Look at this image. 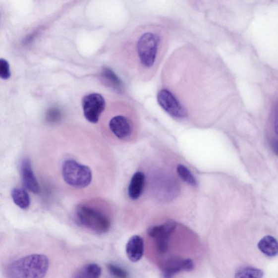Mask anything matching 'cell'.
Masks as SVG:
<instances>
[{"label": "cell", "mask_w": 278, "mask_h": 278, "mask_svg": "<svg viewBox=\"0 0 278 278\" xmlns=\"http://www.w3.org/2000/svg\"><path fill=\"white\" fill-rule=\"evenodd\" d=\"M97 143L84 135H70V151L60 164L64 184L76 194H92L101 188L102 169L107 166Z\"/></svg>", "instance_id": "6da1fadb"}, {"label": "cell", "mask_w": 278, "mask_h": 278, "mask_svg": "<svg viewBox=\"0 0 278 278\" xmlns=\"http://www.w3.org/2000/svg\"><path fill=\"white\" fill-rule=\"evenodd\" d=\"M166 36L160 28H153L142 33L136 43V53L142 69L150 73L160 65L167 49Z\"/></svg>", "instance_id": "7a4b0ae2"}, {"label": "cell", "mask_w": 278, "mask_h": 278, "mask_svg": "<svg viewBox=\"0 0 278 278\" xmlns=\"http://www.w3.org/2000/svg\"><path fill=\"white\" fill-rule=\"evenodd\" d=\"M109 209V206L102 201L82 202L75 209V219L77 223L83 227L97 234H105L111 226Z\"/></svg>", "instance_id": "3957f363"}, {"label": "cell", "mask_w": 278, "mask_h": 278, "mask_svg": "<svg viewBox=\"0 0 278 278\" xmlns=\"http://www.w3.org/2000/svg\"><path fill=\"white\" fill-rule=\"evenodd\" d=\"M49 268V260L43 254H32L16 260L6 270L8 278H44Z\"/></svg>", "instance_id": "277c9868"}, {"label": "cell", "mask_w": 278, "mask_h": 278, "mask_svg": "<svg viewBox=\"0 0 278 278\" xmlns=\"http://www.w3.org/2000/svg\"><path fill=\"white\" fill-rule=\"evenodd\" d=\"M107 126L112 137L119 141H131L137 133V128L131 117L122 112L111 114Z\"/></svg>", "instance_id": "5b68a950"}, {"label": "cell", "mask_w": 278, "mask_h": 278, "mask_svg": "<svg viewBox=\"0 0 278 278\" xmlns=\"http://www.w3.org/2000/svg\"><path fill=\"white\" fill-rule=\"evenodd\" d=\"M83 114L86 120L97 123L106 109V103L103 96L98 93L85 96L82 101Z\"/></svg>", "instance_id": "8992f818"}, {"label": "cell", "mask_w": 278, "mask_h": 278, "mask_svg": "<svg viewBox=\"0 0 278 278\" xmlns=\"http://www.w3.org/2000/svg\"><path fill=\"white\" fill-rule=\"evenodd\" d=\"M195 268V264L190 259L172 258L167 261L162 267L163 278H173L180 272H190Z\"/></svg>", "instance_id": "52a82bcc"}, {"label": "cell", "mask_w": 278, "mask_h": 278, "mask_svg": "<svg viewBox=\"0 0 278 278\" xmlns=\"http://www.w3.org/2000/svg\"><path fill=\"white\" fill-rule=\"evenodd\" d=\"M146 178L143 172L137 171L134 173L128 188V195L130 200L137 201L143 195L146 185Z\"/></svg>", "instance_id": "ba28073f"}, {"label": "cell", "mask_w": 278, "mask_h": 278, "mask_svg": "<svg viewBox=\"0 0 278 278\" xmlns=\"http://www.w3.org/2000/svg\"><path fill=\"white\" fill-rule=\"evenodd\" d=\"M177 227V223L173 221H168L166 223L153 225L147 229V234L155 239L158 240H169V237L175 231Z\"/></svg>", "instance_id": "9c48e42d"}, {"label": "cell", "mask_w": 278, "mask_h": 278, "mask_svg": "<svg viewBox=\"0 0 278 278\" xmlns=\"http://www.w3.org/2000/svg\"><path fill=\"white\" fill-rule=\"evenodd\" d=\"M21 173L22 181L26 188L34 194L40 192V188L37 180L33 172L29 160H24L21 164Z\"/></svg>", "instance_id": "30bf717a"}, {"label": "cell", "mask_w": 278, "mask_h": 278, "mask_svg": "<svg viewBox=\"0 0 278 278\" xmlns=\"http://www.w3.org/2000/svg\"><path fill=\"white\" fill-rule=\"evenodd\" d=\"M128 259L133 263H137L143 257L144 243L143 238L134 235L130 238L126 247Z\"/></svg>", "instance_id": "8fae6325"}, {"label": "cell", "mask_w": 278, "mask_h": 278, "mask_svg": "<svg viewBox=\"0 0 278 278\" xmlns=\"http://www.w3.org/2000/svg\"><path fill=\"white\" fill-rule=\"evenodd\" d=\"M258 247L267 257H274L278 254V242L273 236L268 235L264 237L258 243Z\"/></svg>", "instance_id": "7c38bea8"}, {"label": "cell", "mask_w": 278, "mask_h": 278, "mask_svg": "<svg viewBox=\"0 0 278 278\" xmlns=\"http://www.w3.org/2000/svg\"><path fill=\"white\" fill-rule=\"evenodd\" d=\"M102 274L101 267L96 264H89L78 270L72 278H99Z\"/></svg>", "instance_id": "4fadbf2b"}, {"label": "cell", "mask_w": 278, "mask_h": 278, "mask_svg": "<svg viewBox=\"0 0 278 278\" xmlns=\"http://www.w3.org/2000/svg\"><path fill=\"white\" fill-rule=\"evenodd\" d=\"M12 197L16 205L21 209H27L30 205L29 195L24 189H14L12 192Z\"/></svg>", "instance_id": "5bb4252c"}, {"label": "cell", "mask_w": 278, "mask_h": 278, "mask_svg": "<svg viewBox=\"0 0 278 278\" xmlns=\"http://www.w3.org/2000/svg\"><path fill=\"white\" fill-rule=\"evenodd\" d=\"M264 272L253 267H242L236 272L235 278H263Z\"/></svg>", "instance_id": "9a60e30c"}, {"label": "cell", "mask_w": 278, "mask_h": 278, "mask_svg": "<svg viewBox=\"0 0 278 278\" xmlns=\"http://www.w3.org/2000/svg\"><path fill=\"white\" fill-rule=\"evenodd\" d=\"M102 77L105 79L107 84L111 87L116 90H121L122 89V83L120 79L115 75V73L109 68H106L102 71Z\"/></svg>", "instance_id": "2e32d148"}, {"label": "cell", "mask_w": 278, "mask_h": 278, "mask_svg": "<svg viewBox=\"0 0 278 278\" xmlns=\"http://www.w3.org/2000/svg\"><path fill=\"white\" fill-rule=\"evenodd\" d=\"M177 172L179 177L185 182L189 185L196 187L198 185L197 181L188 167L183 165H178L177 167Z\"/></svg>", "instance_id": "e0dca14e"}, {"label": "cell", "mask_w": 278, "mask_h": 278, "mask_svg": "<svg viewBox=\"0 0 278 278\" xmlns=\"http://www.w3.org/2000/svg\"><path fill=\"white\" fill-rule=\"evenodd\" d=\"M61 111L58 108L53 107L49 109L46 113V120L50 123H56L60 120Z\"/></svg>", "instance_id": "ac0fdd59"}, {"label": "cell", "mask_w": 278, "mask_h": 278, "mask_svg": "<svg viewBox=\"0 0 278 278\" xmlns=\"http://www.w3.org/2000/svg\"><path fill=\"white\" fill-rule=\"evenodd\" d=\"M111 274L116 278H128L127 271L118 266L113 264L108 265Z\"/></svg>", "instance_id": "d6986e66"}, {"label": "cell", "mask_w": 278, "mask_h": 278, "mask_svg": "<svg viewBox=\"0 0 278 278\" xmlns=\"http://www.w3.org/2000/svg\"><path fill=\"white\" fill-rule=\"evenodd\" d=\"M11 76L10 65L7 60L0 58V78L6 80Z\"/></svg>", "instance_id": "ffe728a7"}]
</instances>
